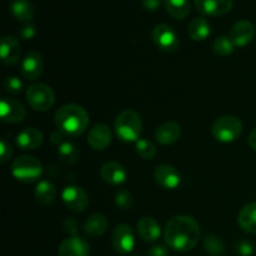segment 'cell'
I'll return each mask as SVG.
<instances>
[{
    "label": "cell",
    "mask_w": 256,
    "mask_h": 256,
    "mask_svg": "<svg viewBox=\"0 0 256 256\" xmlns=\"http://www.w3.org/2000/svg\"><path fill=\"white\" fill-rule=\"evenodd\" d=\"M202 230L196 220L188 215H178L166 222L164 229L165 244L175 252H186L200 242Z\"/></svg>",
    "instance_id": "cell-1"
},
{
    "label": "cell",
    "mask_w": 256,
    "mask_h": 256,
    "mask_svg": "<svg viewBox=\"0 0 256 256\" xmlns=\"http://www.w3.org/2000/svg\"><path fill=\"white\" fill-rule=\"evenodd\" d=\"M56 129L65 136L78 138L84 134L89 125V114L78 104L62 105L55 112Z\"/></svg>",
    "instance_id": "cell-2"
},
{
    "label": "cell",
    "mask_w": 256,
    "mask_h": 256,
    "mask_svg": "<svg viewBox=\"0 0 256 256\" xmlns=\"http://www.w3.org/2000/svg\"><path fill=\"white\" fill-rule=\"evenodd\" d=\"M114 129L118 138L125 142H136L142 132V122L135 110H122L116 116Z\"/></svg>",
    "instance_id": "cell-3"
},
{
    "label": "cell",
    "mask_w": 256,
    "mask_h": 256,
    "mask_svg": "<svg viewBox=\"0 0 256 256\" xmlns=\"http://www.w3.org/2000/svg\"><path fill=\"white\" fill-rule=\"evenodd\" d=\"M12 174L22 182H34L42 176V164L32 155H22L12 162Z\"/></svg>",
    "instance_id": "cell-4"
},
{
    "label": "cell",
    "mask_w": 256,
    "mask_h": 256,
    "mask_svg": "<svg viewBox=\"0 0 256 256\" xmlns=\"http://www.w3.org/2000/svg\"><path fill=\"white\" fill-rule=\"evenodd\" d=\"M242 120L234 115H224L212 122V134L218 142H232L242 135Z\"/></svg>",
    "instance_id": "cell-5"
},
{
    "label": "cell",
    "mask_w": 256,
    "mask_h": 256,
    "mask_svg": "<svg viewBox=\"0 0 256 256\" xmlns=\"http://www.w3.org/2000/svg\"><path fill=\"white\" fill-rule=\"evenodd\" d=\"M26 102L36 112H46L55 104V92L49 85L34 82L26 89Z\"/></svg>",
    "instance_id": "cell-6"
},
{
    "label": "cell",
    "mask_w": 256,
    "mask_h": 256,
    "mask_svg": "<svg viewBox=\"0 0 256 256\" xmlns=\"http://www.w3.org/2000/svg\"><path fill=\"white\" fill-rule=\"evenodd\" d=\"M152 40L156 48L165 52H175L179 49L180 40L172 26L166 24H158L152 30Z\"/></svg>",
    "instance_id": "cell-7"
},
{
    "label": "cell",
    "mask_w": 256,
    "mask_h": 256,
    "mask_svg": "<svg viewBox=\"0 0 256 256\" xmlns=\"http://www.w3.org/2000/svg\"><path fill=\"white\" fill-rule=\"evenodd\" d=\"M65 206L75 212H82L89 206V196L82 188L69 185L62 192Z\"/></svg>",
    "instance_id": "cell-8"
},
{
    "label": "cell",
    "mask_w": 256,
    "mask_h": 256,
    "mask_svg": "<svg viewBox=\"0 0 256 256\" xmlns=\"http://www.w3.org/2000/svg\"><path fill=\"white\" fill-rule=\"evenodd\" d=\"M112 242L115 252L119 254H129L135 246V236L132 229L128 224H119L112 230Z\"/></svg>",
    "instance_id": "cell-9"
},
{
    "label": "cell",
    "mask_w": 256,
    "mask_h": 256,
    "mask_svg": "<svg viewBox=\"0 0 256 256\" xmlns=\"http://www.w3.org/2000/svg\"><path fill=\"white\" fill-rule=\"evenodd\" d=\"M0 115H2V122H9V124H18L25 119L26 109L19 100L2 98L0 102Z\"/></svg>",
    "instance_id": "cell-10"
},
{
    "label": "cell",
    "mask_w": 256,
    "mask_h": 256,
    "mask_svg": "<svg viewBox=\"0 0 256 256\" xmlns=\"http://www.w3.org/2000/svg\"><path fill=\"white\" fill-rule=\"evenodd\" d=\"M154 179L160 188L165 190H175L182 182V176L174 166L168 164L159 165L154 172Z\"/></svg>",
    "instance_id": "cell-11"
},
{
    "label": "cell",
    "mask_w": 256,
    "mask_h": 256,
    "mask_svg": "<svg viewBox=\"0 0 256 256\" xmlns=\"http://www.w3.org/2000/svg\"><path fill=\"white\" fill-rule=\"evenodd\" d=\"M229 36L232 40L235 46H246L249 42H252L255 36L254 24L249 20H240V22H235L234 26L232 28Z\"/></svg>",
    "instance_id": "cell-12"
},
{
    "label": "cell",
    "mask_w": 256,
    "mask_h": 256,
    "mask_svg": "<svg viewBox=\"0 0 256 256\" xmlns=\"http://www.w3.org/2000/svg\"><path fill=\"white\" fill-rule=\"evenodd\" d=\"M22 55V48H20L19 40L12 35H6L2 39L0 44V56H2V64L6 66H12L18 64Z\"/></svg>",
    "instance_id": "cell-13"
},
{
    "label": "cell",
    "mask_w": 256,
    "mask_h": 256,
    "mask_svg": "<svg viewBox=\"0 0 256 256\" xmlns=\"http://www.w3.org/2000/svg\"><path fill=\"white\" fill-rule=\"evenodd\" d=\"M198 12L206 16H222L232 9V0H194Z\"/></svg>",
    "instance_id": "cell-14"
},
{
    "label": "cell",
    "mask_w": 256,
    "mask_h": 256,
    "mask_svg": "<svg viewBox=\"0 0 256 256\" xmlns=\"http://www.w3.org/2000/svg\"><path fill=\"white\" fill-rule=\"evenodd\" d=\"M90 245L80 236L66 238L59 245V256H89Z\"/></svg>",
    "instance_id": "cell-15"
},
{
    "label": "cell",
    "mask_w": 256,
    "mask_h": 256,
    "mask_svg": "<svg viewBox=\"0 0 256 256\" xmlns=\"http://www.w3.org/2000/svg\"><path fill=\"white\" fill-rule=\"evenodd\" d=\"M42 56L38 52H29L22 59L20 65V72L22 76L28 80H35L42 75Z\"/></svg>",
    "instance_id": "cell-16"
},
{
    "label": "cell",
    "mask_w": 256,
    "mask_h": 256,
    "mask_svg": "<svg viewBox=\"0 0 256 256\" xmlns=\"http://www.w3.org/2000/svg\"><path fill=\"white\" fill-rule=\"evenodd\" d=\"M88 144L92 150L102 152L112 144V132L106 124H96L90 129L88 135Z\"/></svg>",
    "instance_id": "cell-17"
},
{
    "label": "cell",
    "mask_w": 256,
    "mask_h": 256,
    "mask_svg": "<svg viewBox=\"0 0 256 256\" xmlns=\"http://www.w3.org/2000/svg\"><path fill=\"white\" fill-rule=\"evenodd\" d=\"M100 175L105 182L114 185V186L124 184L128 179L126 169L124 168V165L118 162H105L100 169Z\"/></svg>",
    "instance_id": "cell-18"
},
{
    "label": "cell",
    "mask_w": 256,
    "mask_h": 256,
    "mask_svg": "<svg viewBox=\"0 0 256 256\" xmlns=\"http://www.w3.org/2000/svg\"><path fill=\"white\" fill-rule=\"evenodd\" d=\"M15 140L22 150H35L44 142V134L38 128H25L18 132Z\"/></svg>",
    "instance_id": "cell-19"
},
{
    "label": "cell",
    "mask_w": 256,
    "mask_h": 256,
    "mask_svg": "<svg viewBox=\"0 0 256 256\" xmlns=\"http://www.w3.org/2000/svg\"><path fill=\"white\" fill-rule=\"evenodd\" d=\"M182 126L176 122H165L155 132V139L162 145H172L180 139Z\"/></svg>",
    "instance_id": "cell-20"
},
{
    "label": "cell",
    "mask_w": 256,
    "mask_h": 256,
    "mask_svg": "<svg viewBox=\"0 0 256 256\" xmlns=\"http://www.w3.org/2000/svg\"><path fill=\"white\" fill-rule=\"evenodd\" d=\"M138 232L144 242H155L162 235V226L155 218L144 216L138 222Z\"/></svg>",
    "instance_id": "cell-21"
},
{
    "label": "cell",
    "mask_w": 256,
    "mask_h": 256,
    "mask_svg": "<svg viewBox=\"0 0 256 256\" xmlns=\"http://www.w3.org/2000/svg\"><path fill=\"white\" fill-rule=\"evenodd\" d=\"M109 220L102 214H92L85 220L84 232L90 238H99L106 232Z\"/></svg>",
    "instance_id": "cell-22"
},
{
    "label": "cell",
    "mask_w": 256,
    "mask_h": 256,
    "mask_svg": "<svg viewBox=\"0 0 256 256\" xmlns=\"http://www.w3.org/2000/svg\"><path fill=\"white\" fill-rule=\"evenodd\" d=\"M238 225L249 234H256V202L245 205L238 215Z\"/></svg>",
    "instance_id": "cell-23"
},
{
    "label": "cell",
    "mask_w": 256,
    "mask_h": 256,
    "mask_svg": "<svg viewBox=\"0 0 256 256\" xmlns=\"http://www.w3.org/2000/svg\"><path fill=\"white\" fill-rule=\"evenodd\" d=\"M210 32H212V26L208 19L204 16H198L192 20L188 28V34L195 42H202L209 38Z\"/></svg>",
    "instance_id": "cell-24"
},
{
    "label": "cell",
    "mask_w": 256,
    "mask_h": 256,
    "mask_svg": "<svg viewBox=\"0 0 256 256\" xmlns=\"http://www.w3.org/2000/svg\"><path fill=\"white\" fill-rule=\"evenodd\" d=\"M56 188L52 182H48V180H42V182H38L36 188H35L34 196L36 202L42 205H50L54 202L56 199Z\"/></svg>",
    "instance_id": "cell-25"
},
{
    "label": "cell",
    "mask_w": 256,
    "mask_h": 256,
    "mask_svg": "<svg viewBox=\"0 0 256 256\" xmlns=\"http://www.w3.org/2000/svg\"><path fill=\"white\" fill-rule=\"evenodd\" d=\"M12 16L22 22H29L34 18V6L29 0H14L10 5Z\"/></svg>",
    "instance_id": "cell-26"
},
{
    "label": "cell",
    "mask_w": 256,
    "mask_h": 256,
    "mask_svg": "<svg viewBox=\"0 0 256 256\" xmlns=\"http://www.w3.org/2000/svg\"><path fill=\"white\" fill-rule=\"evenodd\" d=\"M164 5L170 16L176 20H184L190 12L189 0H164Z\"/></svg>",
    "instance_id": "cell-27"
},
{
    "label": "cell",
    "mask_w": 256,
    "mask_h": 256,
    "mask_svg": "<svg viewBox=\"0 0 256 256\" xmlns=\"http://www.w3.org/2000/svg\"><path fill=\"white\" fill-rule=\"evenodd\" d=\"M58 154L60 160L66 165H74L79 159V150L76 145L72 142H62L58 148Z\"/></svg>",
    "instance_id": "cell-28"
},
{
    "label": "cell",
    "mask_w": 256,
    "mask_h": 256,
    "mask_svg": "<svg viewBox=\"0 0 256 256\" xmlns=\"http://www.w3.org/2000/svg\"><path fill=\"white\" fill-rule=\"evenodd\" d=\"M236 46L234 45L232 40L230 39V36H225V35L218 36L214 40V44H212V50L219 56H228V55L232 54Z\"/></svg>",
    "instance_id": "cell-29"
},
{
    "label": "cell",
    "mask_w": 256,
    "mask_h": 256,
    "mask_svg": "<svg viewBox=\"0 0 256 256\" xmlns=\"http://www.w3.org/2000/svg\"><path fill=\"white\" fill-rule=\"evenodd\" d=\"M205 252L212 256H220L225 252V244L216 235H208L204 239Z\"/></svg>",
    "instance_id": "cell-30"
},
{
    "label": "cell",
    "mask_w": 256,
    "mask_h": 256,
    "mask_svg": "<svg viewBox=\"0 0 256 256\" xmlns=\"http://www.w3.org/2000/svg\"><path fill=\"white\" fill-rule=\"evenodd\" d=\"M138 155L144 160H152L156 156V146L148 139H139L135 142Z\"/></svg>",
    "instance_id": "cell-31"
},
{
    "label": "cell",
    "mask_w": 256,
    "mask_h": 256,
    "mask_svg": "<svg viewBox=\"0 0 256 256\" xmlns=\"http://www.w3.org/2000/svg\"><path fill=\"white\" fill-rule=\"evenodd\" d=\"M115 204L118 208L122 210H130L134 205V199L132 195L128 190H120L115 195Z\"/></svg>",
    "instance_id": "cell-32"
},
{
    "label": "cell",
    "mask_w": 256,
    "mask_h": 256,
    "mask_svg": "<svg viewBox=\"0 0 256 256\" xmlns=\"http://www.w3.org/2000/svg\"><path fill=\"white\" fill-rule=\"evenodd\" d=\"M4 89L9 94H20L22 90V82L18 76H8L4 80Z\"/></svg>",
    "instance_id": "cell-33"
},
{
    "label": "cell",
    "mask_w": 256,
    "mask_h": 256,
    "mask_svg": "<svg viewBox=\"0 0 256 256\" xmlns=\"http://www.w3.org/2000/svg\"><path fill=\"white\" fill-rule=\"evenodd\" d=\"M254 249V242H250V240H242V242H238L236 245H235V252L240 256L252 255Z\"/></svg>",
    "instance_id": "cell-34"
},
{
    "label": "cell",
    "mask_w": 256,
    "mask_h": 256,
    "mask_svg": "<svg viewBox=\"0 0 256 256\" xmlns=\"http://www.w3.org/2000/svg\"><path fill=\"white\" fill-rule=\"evenodd\" d=\"M12 155V148L10 145V142H8L5 138H2L0 140V162L5 164L6 162H9V159Z\"/></svg>",
    "instance_id": "cell-35"
},
{
    "label": "cell",
    "mask_w": 256,
    "mask_h": 256,
    "mask_svg": "<svg viewBox=\"0 0 256 256\" xmlns=\"http://www.w3.org/2000/svg\"><path fill=\"white\" fill-rule=\"evenodd\" d=\"M19 34L24 40H30L35 36V34H36V29H35V26L32 24L26 22L24 26L20 28Z\"/></svg>",
    "instance_id": "cell-36"
},
{
    "label": "cell",
    "mask_w": 256,
    "mask_h": 256,
    "mask_svg": "<svg viewBox=\"0 0 256 256\" xmlns=\"http://www.w3.org/2000/svg\"><path fill=\"white\" fill-rule=\"evenodd\" d=\"M168 245H155L148 252V256H169Z\"/></svg>",
    "instance_id": "cell-37"
},
{
    "label": "cell",
    "mask_w": 256,
    "mask_h": 256,
    "mask_svg": "<svg viewBox=\"0 0 256 256\" xmlns=\"http://www.w3.org/2000/svg\"><path fill=\"white\" fill-rule=\"evenodd\" d=\"M162 0H142V5L146 12H156L159 9Z\"/></svg>",
    "instance_id": "cell-38"
},
{
    "label": "cell",
    "mask_w": 256,
    "mask_h": 256,
    "mask_svg": "<svg viewBox=\"0 0 256 256\" xmlns=\"http://www.w3.org/2000/svg\"><path fill=\"white\" fill-rule=\"evenodd\" d=\"M65 230L70 234H72V236H75L76 234V222L74 220V218H68L64 222Z\"/></svg>",
    "instance_id": "cell-39"
},
{
    "label": "cell",
    "mask_w": 256,
    "mask_h": 256,
    "mask_svg": "<svg viewBox=\"0 0 256 256\" xmlns=\"http://www.w3.org/2000/svg\"><path fill=\"white\" fill-rule=\"evenodd\" d=\"M64 136L65 135L62 134V132H60L59 130H58V132H52V134H50V142L54 145H60L62 142H65Z\"/></svg>",
    "instance_id": "cell-40"
},
{
    "label": "cell",
    "mask_w": 256,
    "mask_h": 256,
    "mask_svg": "<svg viewBox=\"0 0 256 256\" xmlns=\"http://www.w3.org/2000/svg\"><path fill=\"white\" fill-rule=\"evenodd\" d=\"M248 142H249L250 148H252V150H255V152H256V128H255V129H252V132H250L249 139H248Z\"/></svg>",
    "instance_id": "cell-41"
}]
</instances>
